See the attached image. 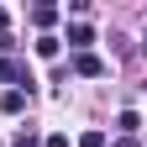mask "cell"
<instances>
[{"mask_svg": "<svg viewBox=\"0 0 147 147\" xmlns=\"http://www.w3.org/2000/svg\"><path fill=\"white\" fill-rule=\"evenodd\" d=\"M0 84H16V89H32V68L21 63V58H0Z\"/></svg>", "mask_w": 147, "mask_h": 147, "instance_id": "1", "label": "cell"}, {"mask_svg": "<svg viewBox=\"0 0 147 147\" xmlns=\"http://www.w3.org/2000/svg\"><path fill=\"white\" fill-rule=\"evenodd\" d=\"M74 74H84V79H100V74H105V58H95V53H79V58H74Z\"/></svg>", "mask_w": 147, "mask_h": 147, "instance_id": "2", "label": "cell"}, {"mask_svg": "<svg viewBox=\"0 0 147 147\" xmlns=\"http://www.w3.org/2000/svg\"><path fill=\"white\" fill-rule=\"evenodd\" d=\"M63 42H68V47H79V53H84L89 42H95V32H89L84 21H74V26H68V37H63Z\"/></svg>", "mask_w": 147, "mask_h": 147, "instance_id": "3", "label": "cell"}, {"mask_svg": "<svg viewBox=\"0 0 147 147\" xmlns=\"http://www.w3.org/2000/svg\"><path fill=\"white\" fill-rule=\"evenodd\" d=\"M116 131L121 137H137L142 131V116H137V110H121V116H116Z\"/></svg>", "mask_w": 147, "mask_h": 147, "instance_id": "4", "label": "cell"}, {"mask_svg": "<svg viewBox=\"0 0 147 147\" xmlns=\"http://www.w3.org/2000/svg\"><path fill=\"white\" fill-rule=\"evenodd\" d=\"M26 95H32V89H5V100H0V110H5V116H16V110L26 105Z\"/></svg>", "mask_w": 147, "mask_h": 147, "instance_id": "5", "label": "cell"}, {"mask_svg": "<svg viewBox=\"0 0 147 147\" xmlns=\"http://www.w3.org/2000/svg\"><path fill=\"white\" fill-rule=\"evenodd\" d=\"M58 47H63V42H58V37H47V32H42V37H37V58H58Z\"/></svg>", "mask_w": 147, "mask_h": 147, "instance_id": "6", "label": "cell"}, {"mask_svg": "<svg viewBox=\"0 0 147 147\" xmlns=\"http://www.w3.org/2000/svg\"><path fill=\"white\" fill-rule=\"evenodd\" d=\"M32 21L37 26H53V21H58V5H32Z\"/></svg>", "mask_w": 147, "mask_h": 147, "instance_id": "7", "label": "cell"}, {"mask_svg": "<svg viewBox=\"0 0 147 147\" xmlns=\"http://www.w3.org/2000/svg\"><path fill=\"white\" fill-rule=\"evenodd\" d=\"M79 147H105V131H84V137H79Z\"/></svg>", "mask_w": 147, "mask_h": 147, "instance_id": "8", "label": "cell"}, {"mask_svg": "<svg viewBox=\"0 0 147 147\" xmlns=\"http://www.w3.org/2000/svg\"><path fill=\"white\" fill-rule=\"evenodd\" d=\"M42 147H68V137H63V131H53V137H47Z\"/></svg>", "mask_w": 147, "mask_h": 147, "instance_id": "9", "label": "cell"}, {"mask_svg": "<svg viewBox=\"0 0 147 147\" xmlns=\"http://www.w3.org/2000/svg\"><path fill=\"white\" fill-rule=\"evenodd\" d=\"M16 147H37V137H32V131H21V137H16Z\"/></svg>", "mask_w": 147, "mask_h": 147, "instance_id": "10", "label": "cell"}, {"mask_svg": "<svg viewBox=\"0 0 147 147\" xmlns=\"http://www.w3.org/2000/svg\"><path fill=\"white\" fill-rule=\"evenodd\" d=\"M5 26H11V16H5V5H0V37H5Z\"/></svg>", "mask_w": 147, "mask_h": 147, "instance_id": "11", "label": "cell"}, {"mask_svg": "<svg viewBox=\"0 0 147 147\" xmlns=\"http://www.w3.org/2000/svg\"><path fill=\"white\" fill-rule=\"evenodd\" d=\"M142 53H147V32H142Z\"/></svg>", "mask_w": 147, "mask_h": 147, "instance_id": "12", "label": "cell"}]
</instances>
